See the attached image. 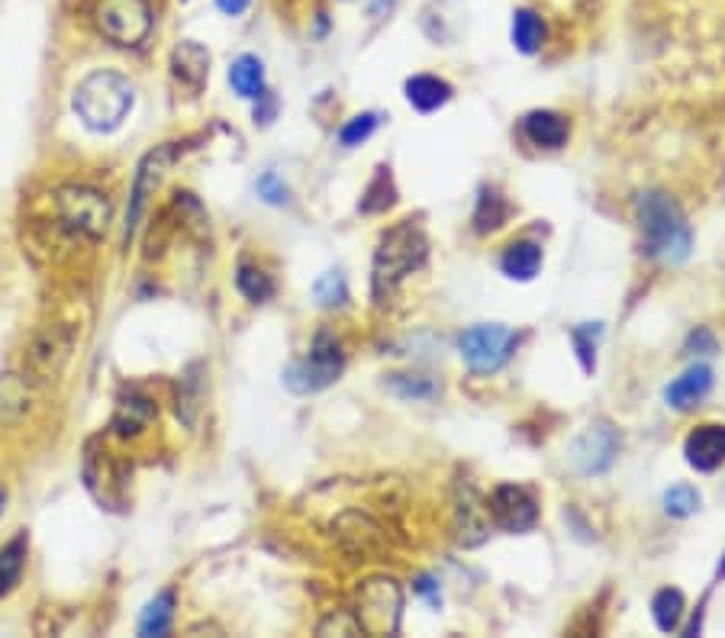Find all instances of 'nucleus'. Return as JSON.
<instances>
[{
    "mask_svg": "<svg viewBox=\"0 0 725 638\" xmlns=\"http://www.w3.org/2000/svg\"><path fill=\"white\" fill-rule=\"evenodd\" d=\"M635 220L645 236V252L664 261V265H680L693 252V232L680 203L664 191H645L635 200Z\"/></svg>",
    "mask_w": 725,
    "mask_h": 638,
    "instance_id": "nucleus-1",
    "label": "nucleus"
},
{
    "mask_svg": "<svg viewBox=\"0 0 725 638\" xmlns=\"http://www.w3.org/2000/svg\"><path fill=\"white\" fill-rule=\"evenodd\" d=\"M71 107H75L78 120L87 129L113 133L126 120V113L133 110V84L116 71H94L78 84Z\"/></svg>",
    "mask_w": 725,
    "mask_h": 638,
    "instance_id": "nucleus-2",
    "label": "nucleus"
},
{
    "mask_svg": "<svg viewBox=\"0 0 725 638\" xmlns=\"http://www.w3.org/2000/svg\"><path fill=\"white\" fill-rule=\"evenodd\" d=\"M426 252H429V242L423 236V229L413 226L410 220L390 229L374 252V278H371L374 300H387L406 274L423 268Z\"/></svg>",
    "mask_w": 725,
    "mask_h": 638,
    "instance_id": "nucleus-3",
    "label": "nucleus"
},
{
    "mask_svg": "<svg viewBox=\"0 0 725 638\" xmlns=\"http://www.w3.org/2000/svg\"><path fill=\"white\" fill-rule=\"evenodd\" d=\"M400 609H403V593L394 577H368L358 587L355 619L361 632L394 635L400 629Z\"/></svg>",
    "mask_w": 725,
    "mask_h": 638,
    "instance_id": "nucleus-4",
    "label": "nucleus"
},
{
    "mask_svg": "<svg viewBox=\"0 0 725 638\" xmlns=\"http://www.w3.org/2000/svg\"><path fill=\"white\" fill-rule=\"evenodd\" d=\"M342 352H339V342L329 336V332H319L310 355L303 361H294L287 371H284V387L290 394H316V390H326L329 384L339 381L342 374Z\"/></svg>",
    "mask_w": 725,
    "mask_h": 638,
    "instance_id": "nucleus-5",
    "label": "nucleus"
},
{
    "mask_svg": "<svg viewBox=\"0 0 725 638\" xmlns=\"http://www.w3.org/2000/svg\"><path fill=\"white\" fill-rule=\"evenodd\" d=\"M55 207L65 229L78 232L84 239L97 242L110 226V200L91 187H62L55 194Z\"/></svg>",
    "mask_w": 725,
    "mask_h": 638,
    "instance_id": "nucleus-6",
    "label": "nucleus"
},
{
    "mask_svg": "<svg viewBox=\"0 0 725 638\" xmlns=\"http://www.w3.org/2000/svg\"><path fill=\"white\" fill-rule=\"evenodd\" d=\"M458 348L471 371L493 374L510 361L513 348H516V332L500 323H481V326H471L461 332Z\"/></svg>",
    "mask_w": 725,
    "mask_h": 638,
    "instance_id": "nucleus-7",
    "label": "nucleus"
},
{
    "mask_svg": "<svg viewBox=\"0 0 725 638\" xmlns=\"http://www.w3.org/2000/svg\"><path fill=\"white\" fill-rule=\"evenodd\" d=\"M97 29L113 46H142L145 36L152 33V10L145 0H100Z\"/></svg>",
    "mask_w": 725,
    "mask_h": 638,
    "instance_id": "nucleus-8",
    "label": "nucleus"
},
{
    "mask_svg": "<svg viewBox=\"0 0 725 638\" xmlns=\"http://www.w3.org/2000/svg\"><path fill=\"white\" fill-rule=\"evenodd\" d=\"M619 448H622L619 429L613 423H606V419H600V423H590L571 442V464L577 474L600 477L616 464Z\"/></svg>",
    "mask_w": 725,
    "mask_h": 638,
    "instance_id": "nucleus-9",
    "label": "nucleus"
},
{
    "mask_svg": "<svg viewBox=\"0 0 725 638\" xmlns=\"http://www.w3.org/2000/svg\"><path fill=\"white\" fill-rule=\"evenodd\" d=\"M171 158H174V149H171V145H162V149H152L139 162L136 178H133V194H129V210H126V232H123L126 245L133 242L136 229L142 223L145 203H149V197H155V191L162 187L165 174L171 168Z\"/></svg>",
    "mask_w": 725,
    "mask_h": 638,
    "instance_id": "nucleus-10",
    "label": "nucleus"
},
{
    "mask_svg": "<svg viewBox=\"0 0 725 638\" xmlns=\"http://www.w3.org/2000/svg\"><path fill=\"white\" fill-rule=\"evenodd\" d=\"M487 513L493 516L500 529L506 532H526L539 522V503L535 497L519 484H500L490 493Z\"/></svg>",
    "mask_w": 725,
    "mask_h": 638,
    "instance_id": "nucleus-11",
    "label": "nucleus"
},
{
    "mask_svg": "<svg viewBox=\"0 0 725 638\" xmlns=\"http://www.w3.org/2000/svg\"><path fill=\"white\" fill-rule=\"evenodd\" d=\"M490 532V513L484 500L477 497V490L471 484H461L458 487V497H455V539L458 545L464 548H474L487 539Z\"/></svg>",
    "mask_w": 725,
    "mask_h": 638,
    "instance_id": "nucleus-12",
    "label": "nucleus"
},
{
    "mask_svg": "<svg viewBox=\"0 0 725 638\" xmlns=\"http://www.w3.org/2000/svg\"><path fill=\"white\" fill-rule=\"evenodd\" d=\"M68 352H71V336H68V329L52 326V329L42 332V336H36L33 345H29L26 365H29V371H33L36 381H49V377H55L58 371L65 368Z\"/></svg>",
    "mask_w": 725,
    "mask_h": 638,
    "instance_id": "nucleus-13",
    "label": "nucleus"
},
{
    "mask_svg": "<svg viewBox=\"0 0 725 638\" xmlns=\"http://www.w3.org/2000/svg\"><path fill=\"white\" fill-rule=\"evenodd\" d=\"M684 455L693 471L709 474V471L722 468L725 464V426H719V423L696 426L684 442Z\"/></svg>",
    "mask_w": 725,
    "mask_h": 638,
    "instance_id": "nucleus-14",
    "label": "nucleus"
},
{
    "mask_svg": "<svg viewBox=\"0 0 725 638\" xmlns=\"http://www.w3.org/2000/svg\"><path fill=\"white\" fill-rule=\"evenodd\" d=\"M171 75L178 81L187 94H200L203 84L210 78V52L200 46V42H181L171 52Z\"/></svg>",
    "mask_w": 725,
    "mask_h": 638,
    "instance_id": "nucleus-15",
    "label": "nucleus"
},
{
    "mask_svg": "<svg viewBox=\"0 0 725 638\" xmlns=\"http://www.w3.org/2000/svg\"><path fill=\"white\" fill-rule=\"evenodd\" d=\"M336 535L348 551H355V555H377V551H384V545H387L381 526H374V522L361 513L339 516L336 519Z\"/></svg>",
    "mask_w": 725,
    "mask_h": 638,
    "instance_id": "nucleus-16",
    "label": "nucleus"
},
{
    "mask_svg": "<svg viewBox=\"0 0 725 638\" xmlns=\"http://www.w3.org/2000/svg\"><path fill=\"white\" fill-rule=\"evenodd\" d=\"M709 390H713V368H709V365H693L664 390V400L671 403L674 410H693L696 403L706 400Z\"/></svg>",
    "mask_w": 725,
    "mask_h": 638,
    "instance_id": "nucleus-17",
    "label": "nucleus"
},
{
    "mask_svg": "<svg viewBox=\"0 0 725 638\" xmlns=\"http://www.w3.org/2000/svg\"><path fill=\"white\" fill-rule=\"evenodd\" d=\"M152 419H155V403L149 397H142V394H129V397H123L120 403H116L110 429L116 435H123V439H129V435H139L142 429H149Z\"/></svg>",
    "mask_w": 725,
    "mask_h": 638,
    "instance_id": "nucleus-18",
    "label": "nucleus"
},
{
    "mask_svg": "<svg viewBox=\"0 0 725 638\" xmlns=\"http://www.w3.org/2000/svg\"><path fill=\"white\" fill-rule=\"evenodd\" d=\"M522 133L542 149H561L568 142V120L555 110H535L522 120Z\"/></svg>",
    "mask_w": 725,
    "mask_h": 638,
    "instance_id": "nucleus-19",
    "label": "nucleus"
},
{
    "mask_svg": "<svg viewBox=\"0 0 725 638\" xmlns=\"http://www.w3.org/2000/svg\"><path fill=\"white\" fill-rule=\"evenodd\" d=\"M406 100H410L419 113H432L452 100V84L442 78H432V75H416L406 81Z\"/></svg>",
    "mask_w": 725,
    "mask_h": 638,
    "instance_id": "nucleus-20",
    "label": "nucleus"
},
{
    "mask_svg": "<svg viewBox=\"0 0 725 638\" xmlns=\"http://www.w3.org/2000/svg\"><path fill=\"white\" fill-rule=\"evenodd\" d=\"M500 268H503L506 278H513V281H532L542 268V249L529 239L513 242L510 249L503 252Z\"/></svg>",
    "mask_w": 725,
    "mask_h": 638,
    "instance_id": "nucleus-21",
    "label": "nucleus"
},
{
    "mask_svg": "<svg viewBox=\"0 0 725 638\" xmlns=\"http://www.w3.org/2000/svg\"><path fill=\"white\" fill-rule=\"evenodd\" d=\"M229 84L239 97L258 100L265 94V68H261L255 55H239L236 62L229 65Z\"/></svg>",
    "mask_w": 725,
    "mask_h": 638,
    "instance_id": "nucleus-22",
    "label": "nucleus"
},
{
    "mask_svg": "<svg viewBox=\"0 0 725 638\" xmlns=\"http://www.w3.org/2000/svg\"><path fill=\"white\" fill-rule=\"evenodd\" d=\"M384 387L400 400H435L442 394L439 381L429 374H390Z\"/></svg>",
    "mask_w": 725,
    "mask_h": 638,
    "instance_id": "nucleus-23",
    "label": "nucleus"
},
{
    "mask_svg": "<svg viewBox=\"0 0 725 638\" xmlns=\"http://www.w3.org/2000/svg\"><path fill=\"white\" fill-rule=\"evenodd\" d=\"M171 619H174V593L171 590H162L149 606L142 609V616H139V635H149V638L168 635L171 632Z\"/></svg>",
    "mask_w": 725,
    "mask_h": 638,
    "instance_id": "nucleus-24",
    "label": "nucleus"
},
{
    "mask_svg": "<svg viewBox=\"0 0 725 638\" xmlns=\"http://www.w3.org/2000/svg\"><path fill=\"white\" fill-rule=\"evenodd\" d=\"M545 42V23L535 10H516L513 13V46L519 52H539Z\"/></svg>",
    "mask_w": 725,
    "mask_h": 638,
    "instance_id": "nucleus-25",
    "label": "nucleus"
},
{
    "mask_svg": "<svg viewBox=\"0 0 725 638\" xmlns=\"http://www.w3.org/2000/svg\"><path fill=\"white\" fill-rule=\"evenodd\" d=\"M29 410V384L20 374H0V419H20Z\"/></svg>",
    "mask_w": 725,
    "mask_h": 638,
    "instance_id": "nucleus-26",
    "label": "nucleus"
},
{
    "mask_svg": "<svg viewBox=\"0 0 725 638\" xmlns=\"http://www.w3.org/2000/svg\"><path fill=\"white\" fill-rule=\"evenodd\" d=\"M23 564H26V535H17V539L0 548V597H7L20 584Z\"/></svg>",
    "mask_w": 725,
    "mask_h": 638,
    "instance_id": "nucleus-27",
    "label": "nucleus"
},
{
    "mask_svg": "<svg viewBox=\"0 0 725 638\" xmlns=\"http://www.w3.org/2000/svg\"><path fill=\"white\" fill-rule=\"evenodd\" d=\"M684 609H687L684 593L677 587H664L655 593V600H651V616H655L661 632H674L680 626V619H684Z\"/></svg>",
    "mask_w": 725,
    "mask_h": 638,
    "instance_id": "nucleus-28",
    "label": "nucleus"
},
{
    "mask_svg": "<svg viewBox=\"0 0 725 638\" xmlns=\"http://www.w3.org/2000/svg\"><path fill=\"white\" fill-rule=\"evenodd\" d=\"M506 216H510V207H506V200L493 191V187H484L481 191V200H477V213H474V229L477 232H493L506 223Z\"/></svg>",
    "mask_w": 725,
    "mask_h": 638,
    "instance_id": "nucleus-29",
    "label": "nucleus"
},
{
    "mask_svg": "<svg viewBox=\"0 0 725 638\" xmlns=\"http://www.w3.org/2000/svg\"><path fill=\"white\" fill-rule=\"evenodd\" d=\"M390 203H394V181H390V168H377L374 181L368 184L365 197H361L358 210L361 213H384Z\"/></svg>",
    "mask_w": 725,
    "mask_h": 638,
    "instance_id": "nucleus-30",
    "label": "nucleus"
},
{
    "mask_svg": "<svg viewBox=\"0 0 725 638\" xmlns=\"http://www.w3.org/2000/svg\"><path fill=\"white\" fill-rule=\"evenodd\" d=\"M236 284H239V290L245 297H249L252 303H265L271 294H274V284H271V278L261 268H255V265H249V261H242L239 265V271H236Z\"/></svg>",
    "mask_w": 725,
    "mask_h": 638,
    "instance_id": "nucleus-31",
    "label": "nucleus"
},
{
    "mask_svg": "<svg viewBox=\"0 0 725 638\" xmlns=\"http://www.w3.org/2000/svg\"><path fill=\"white\" fill-rule=\"evenodd\" d=\"M200 365H191L181 377V390H178V416H184L187 426H194L197 419V406H200V377H197Z\"/></svg>",
    "mask_w": 725,
    "mask_h": 638,
    "instance_id": "nucleus-32",
    "label": "nucleus"
},
{
    "mask_svg": "<svg viewBox=\"0 0 725 638\" xmlns=\"http://www.w3.org/2000/svg\"><path fill=\"white\" fill-rule=\"evenodd\" d=\"M313 294H316V303H319V307H326V310L345 307V300H348V287H345L342 271H329V274H323V278L316 281Z\"/></svg>",
    "mask_w": 725,
    "mask_h": 638,
    "instance_id": "nucleus-33",
    "label": "nucleus"
},
{
    "mask_svg": "<svg viewBox=\"0 0 725 638\" xmlns=\"http://www.w3.org/2000/svg\"><path fill=\"white\" fill-rule=\"evenodd\" d=\"M664 510L667 516H677V519H687L700 510V490L690 487V484H677L664 493Z\"/></svg>",
    "mask_w": 725,
    "mask_h": 638,
    "instance_id": "nucleus-34",
    "label": "nucleus"
},
{
    "mask_svg": "<svg viewBox=\"0 0 725 638\" xmlns=\"http://www.w3.org/2000/svg\"><path fill=\"white\" fill-rule=\"evenodd\" d=\"M597 326H577L571 329V342L577 348V358H580V368H584L587 374H593V368H597Z\"/></svg>",
    "mask_w": 725,
    "mask_h": 638,
    "instance_id": "nucleus-35",
    "label": "nucleus"
},
{
    "mask_svg": "<svg viewBox=\"0 0 725 638\" xmlns=\"http://www.w3.org/2000/svg\"><path fill=\"white\" fill-rule=\"evenodd\" d=\"M374 129H377V113H358L339 129V142L345 145V149H355V145L365 142Z\"/></svg>",
    "mask_w": 725,
    "mask_h": 638,
    "instance_id": "nucleus-36",
    "label": "nucleus"
},
{
    "mask_svg": "<svg viewBox=\"0 0 725 638\" xmlns=\"http://www.w3.org/2000/svg\"><path fill=\"white\" fill-rule=\"evenodd\" d=\"M255 191H258V197L265 200V203H271V207H281V203H287V184L278 178V174L274 171H265L258 178V184H255Z\"/></svg>",
    "mask_w": 725,
    "mask_h": 638,
    "instance_id": "nucleus-37",
    "label": "nucleus"
},
{
    "mask_svg": "<svg viewBox=\"0 0 725 638\" xmlns=\"http://www.w3.org/2000/svg\"><path fill=\"white\" fill-rule=\"evenodd\" d=\"M319 635H329V632H339V635H358L361 626H358V619L355 616H348V613H336V616H329L326 622H319Z\"/></svg>",
    "mask_w": 725,
    "mask_h": 638,
    "instance_id": "nucleus-38",
    "label": "nucleus"
},
{
    "mask_svg": "<svg viewBox=\"0 0 725 638\" xmlns=\"http://www.w3.org/2000/svg\"><path fill=\"white\" fill-rule=\"evenodd\" d=\"M687 352H700V355H713L716 352V339L709 329H696L690 342H687Z\"/></svg>",
    "mask_w": 725,
    "mask_h": 638,
    "instance_id": "nucleus-39",
    "label": "nucleus"
},
{
    "mask_svg": "<svg viewBox=\"0 0 725 638\" xmlns=\"http://www.w3.org/2000/svg\"><path fill=\"white\" fill-rule=\"evenodd\" d=\"M416 593H423V597H426L432 606H439V600H442L439 584H435L432 577H419V580H416Z\"/></svg>",
    "mask_w": 725,
    "mask_h": 638,
    "instance_id": "nucleus-40",
    "label": "nucleus"
},
{
    "mask_svg": "<svg viewBox=\"0 0 725 638\" xmlns=\"http://www.w3.org/2000/svg\"><path fill=\"white\" fill-rule=\"evenodd\" d=\"M252 0H216V7H220L223 13H229V17H239V13L249 10Z\"/></svg>",
    "mask_w": 725,
    "mask_h": 638,
    "instance_id": "nucleus-41",
    "label": "nucleus"
},
{
    "mask_svg": "<svg viewBox=\"0 0 725 638\" xmlns=\"http://www.w3.org/2000/svg\"><path fill=\"white\" fill-rule=\"evenodd\" d=\"M394 7V0H368V13L374 20H381V17H387V10Z\"/></svg>",
    "mask_w": 725,
    "mask_h": 638,
    "instance_id": "nucleus-42",
    "label": "nucleus"
},
{
    "mask_svg": "<svg viewBox=\"0 0 725 638\" xmlns=\"http://www.w3.org/2000/svg\"><path fill=\"white\" fill-rule=\"evenodd\" d=\"M719 577H725V555H722V561H719Z\"/></svg>",
    "mask_w": 725,
    "mask_h": 638,
    "instance_id": "nucleus-43",
    "label": "nucleus"
},
{
    "mask_svg": "<svg viewBox=\"0 0 725 638\" xmlns=\"http://www.w3.org/2000/svg\"><path fill=\"white\" fill-rule=\"evenodd\" d=\"M0 513H4V490H0Z\"/></svg>",
    "mask_w": 725,
    "mask_h": 638,
    "instance_id": "nucleus-44",
    "label": "nucleus"
}]
</instances>
